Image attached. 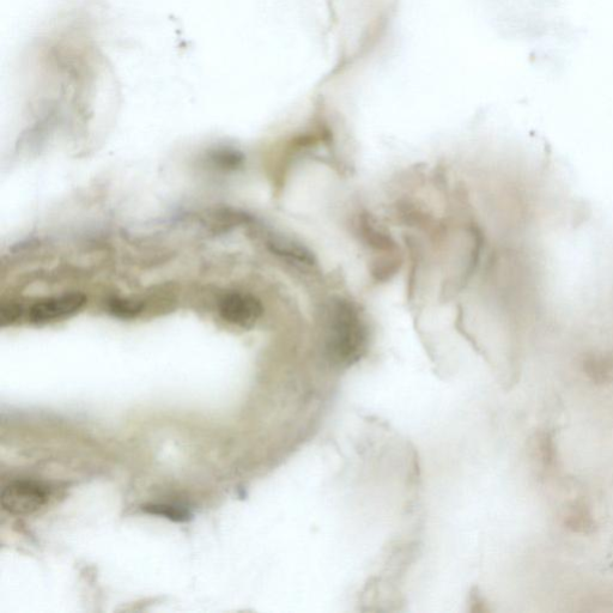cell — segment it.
I'll return each instance as SVG.
<instances>
[{
  "label": "cell",
  "instance_id": "cell-1",
  "mask_svg": "<svg viewBox=\"0 0 613 613\" xmlns=\"http://www.w3.org/2000/svg\"><path fill=\"white\" fill-rule=\"evenodd\" d=\"M325 349L337 367L354 366L367 354L369 331L354 303L337 299L327 311Z\"/></svg>",
  "mask_w": 613,
  "mask_h": 613
},
{
  "label": "cell",
  "instance_id": "cell-2",
  "mask_svg": "<svg viewBox=\"0 0 613 613\" xmlns=\"http://www.w3.org/2000/svg\"><path fill=\"white\" fill-rule=\"evenodd\" d=\"M50 497L45 485L34 481L12 482L2 491L0 501L4 511L14 515H29L44 507Z\"/></svg>",
  "mask_w": 613,
  "mask_h": 613
},
{
  "label": "cell",
  "instance_id": "cell-3",
  "mask_svg": "<svg viewBox=\"0 0 613 613\" xmlns=\"http://www.w3.org/2000/svg\"><path fill=\"white\" fill-rule=\"evenodd\" d=\"M86 305V297L81 294H64L47 297L33 303L28 309L30 323L44 325L56 323L72 317Z\"/></svg>",
  "mask_w": 613,
  "mask_h": 613
},
{
  "label": "cell",
  "instance_id": "cell-4",
  "mask_svg": "<svg viewBox=\"0 0 613 613\" xmlns=\"http://www.w3.org/2000/svg\"><path fill=\"white\" fill-rule=\"evenodd\" d=\"M264 308L256 296L247 293H229L220 302L221 317L227 323L251 329L262 318Z\"/></svg>",
  "mask_w": 613,
  "mask_h": 613
},
{
  "label": "cell",
  "instance_id": "cell-5",
  "mask_svg": "<svg viewBox=\"0 0 613 613\" xmlns=\"http://www.w3.org/2000/svg\"><path fill=\"white\" fill-rule=\"evenodd\" d=\"M356 228L364 244L370 248L387 253L397 250L396 242L369 215L358 217Z\"/></svg>",
  "mask_w": 613,
  "mask_h": 613
},
{
  "label": "cell",
  "instance_id": "cell-6",
  "mask_svg": "<svg viewBox=\"0 0 613 613\" xmlns=\"http://www.w3.org/2000/svg\"><path fill=\"white\" fill-rule=\"evenodd\" d=\"M267 244H269L270 250L273 253L290 260V262L306 266L315 265L314 254L299 241L282 238V236H272Z\"/></svg>",
  "mask_w": 613,
  "mask_h": 613
},
{
  "label": "cell",
  "instance_id": "cell-7",
  "mask_svg": "<svg viewBox=\"0 0 613 613\" xmlns=\"http://www.w3.org/2000/svg\"><path fill=\"white\" fill-rule=\"evenodd\" d=\"M587 375L594 381L608 382L613 380V360L608 357L590 358L585 363Z\"/></svg>",
  "mask_w": 613,
  "mask_h": 613
},
{
  "label": "cell",
  "instance_id": "cell-8",
  "mask_svg": "<svg viewBox=\"0 0 613 613\" xmlns=\"http://www.w3.org/2000/svg\"><path fill=\"white\" fill-rule=\"evenodd\" d=\"M591 514L584 506H575L569 514L567 525L576 532H586L588 528H593Z\"/></svg>",
  "mask_w": 613,
  "mask_h": 613
},
{
  "label": "cell",
  "instance_id": "cell-9",
  "mask_svg": "<svg viewBox=\"0 0 613 613\" xmlns=\"http://www.w3.org/2000/svg\"><path fill=\"white\" fill-rule=\"evenodd\" d=\"M144 511L150 514L160 515L173 521H187L190 519V513L185 508L168 506V505H150L145 506Z\"/></svg>",
  "mask_w": 613,
  "mask_h": 613
}]
</instances>
